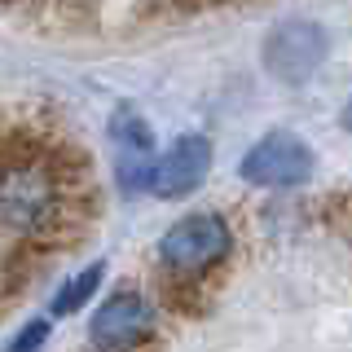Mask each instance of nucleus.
Segmentation results:
<instances>
[{
	"label": "nucleus",
	"mask_w": 352,
	"mask_h": 352,
	"mask_svg": "<svg viewBox=\"0 0 352 352\" xmlns=\"http://www.w3.org/2000/svg\"><path fill=\"white\" fill-rule=\"evenodd\" d=\"M102 278H106V264H102V260H93L88 269H80L75 278H66V282L58 286V295H53L49 313H53V317H71V313H80V308L97 295Z\"/></svg>",
	"instance_id": "6e6552de"
},
{
	"label": "nucleus",
	"mask_w": 352,
	"mask_h": 352,
	"mask_svg": "<svg viewBox=\"0 0 352 352\" xmlns=\"http://www.w3.org/2000/svg\"><path fill=\"white\" fill-rule=\"evenodd\" d=\"M110 141H115V176L124 185V194H137L150 185L154 176V137L150 124L137 115V110H115L110 119Z\"/></svg>",
	"instance_id": "0eeeda50"
},
{
	"label": "nucleus",
	"mask_w": 352,
	"mask_h": 352,
	"mask_svg": "<svg viewBox=\"0 0 352 352\" xmlns=\"http://www.w3.org/2000/svg\"><path fill=\"white\" fill-rule=\"evenodd\" d=\"M229 251H234V234L216 212H190L159 238V260L176 278H203Z\"/></svg>",
	"instance_id": "f03ea898"
},
{
	"label": "nucleus",
	"mask_w": 352,
	"mask_h": 352,
	"mask_svg": "<svg viewBox=\"0 0 352 352\" xmlns=\"http://www.w3.org/2000/svg\"><path fill=\"white\" fill-rule=\"evenodd\" d=\"M150 335H154V308L132 286L110 291L88 322V344L97 352H137Z\"/></svg>",
	"instance_id": "39448f33"
},
{
	"label": "nucleus",
	"mask_w": 352,
	"mask_h": 352,
	"mask_svg": "<svg viewBox=\"0 0 352 352\" xmlns=\"http://www.w3.org/2000/svg\"><path fill=\"white\" fill-rule=\"evenodd\" d=\"M66 176L31 141L0 146V225L22 238H49L66 216Z\"/></svg>",
	"instance_id": "f257e3e1"
},
{
	"label": "nucleus",
	"mask_w": 352,
	"mask_h": 352,
	"mask_svg": "<svg viewBox=\"0 0 352 352\" xmlns=\"http://www.w3.org/2000/svg\"><path fill=\"white\" fill-rule=\"evenodd\" d=\"M313 146L295 132H269L242 159V181L256 190H300L313 176Z\"/></svg>",
	"instance_id": "20e7f679"
},
{
	"label": "nucleus",
	"mask_w": 352,
	"mask_h": 352,
	"mask_svg": "<svg viewBox=\"0 0 352 352\" xmlns=\"http://www.w3.org/2000/svg\"><path fill=\"white\" fill-rule=\"evenodd\" d=\"M326 53H330V36H326L322 22L286 18L264 36L260 62L278 84H304V80L317 75V66L326 62Z\"/></svg>",
	"instance_id": "7ed1b4c3"
},
{
	"label": "nucleus",
	"mask_w": 352,
	"mask_h": 352,
	"mask_svg": "<svg viewBox=\"0 0 352 352\" xmlns=\"http://www.w3.org/2000/svg\"><path fill=\"white\" fill-rule=\"evenodd\" d=\"M49 335H53L49 317H31V322H27V326H22L18 335L5 344V352H44V344H49Z\"/></svg>",
	"instance_id": "1a4fd4ad"
},
{
	"label": "nucleus",
	"mask_w": 352,
	"mask_h": 352,
	"mask_svg": "<svg viewBox=\"0 0 352 352\" xmlns=\"http://www.w3.org/2000/svg\"><path fill=\"white\" fill-rule=\"evenodd\" d=\"M207 172H212V141L198 132H185L154 159L150 190L159 198H185L207 181Z\"/></svg>",
	"instance_id": "423d86ee"
},
{
	"label": "nucleus",
	"mask_w": 352,
	"mask_h": 352,
	"mask_svg": "<svg viewBox=\"0 0 352 352\" xmlns=\"http://www.w3.org/2000/svg\"><path fill=\"white\" fill-rule=\"evenodd\" d=\"M339 119H344V128H348V132H352V102H348V106H344V115H339Z\"/></svg>",
	"instance_id": "9d476101"
}]
</instances>
